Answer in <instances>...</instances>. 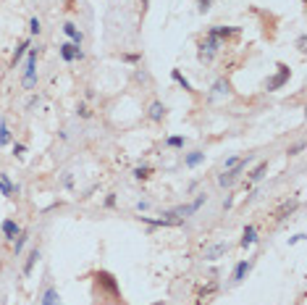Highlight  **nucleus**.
<instances>
[{
    "mask_svg": "<svg viewBox=\"0 0 307 305\" xmlns=\"http://www.w3.org/2000/svg\"><path fill=\"white\" fill-rule=\"evenodd\" d=\"M244 169H247V161H236V163H234V166H231V169H228L226 174H221V176H218V185H221V187L234 185V181L239 179V174H242Z\"/></svg>",
    "mask_w": 307,
    "mask_h": 305,
    "instance_id": "nucleus-1",
    "label": "nucleus"
},
{
    "mask_svg": "<svg viewBox=\"0 0 307 305\" xmlns=\"http://www.w3.org/2000/svg\"><path fill=\"white\" fill-rule=\"evenodd\" d=\"M95 279H97V284H100V287L108 289V292H111L113 297H118V284H116V279L111 277L108 271H97V273H95Z\"/></svg>",
    "mask_w": 307,
    "mask_h": 305,
    "instance_id": "nucleus-2",
    "label": "nucleus"
},
{
    "mask_svg": "<svg viewBox=\"0 0 307 305\" xmlns=\"http://www.w3.org/2000/svg\"><path fill=\"white\" fill-rule=\"evenodd\" d=\"M205 203V195L202 197H197V200L192 203V205H181V208H174V210H168L165 213V216H176V219H184V216H189V213H194L199 205H202Z\"/></svg>",
    "mask_w": 307,
    "mask_h": 305,
    "instance_id": "nucleus-3",
    "label": "nucleus"
},
{
    "mask_svg": "<svg viewBox=\"0 0 307 305\" xmlns=\"http://www.w3.org/2000/svg\"><path fill=\"white\" fill-rule=\"evenodd\" d=\"M35 66H37V53L32 50L26 58V69H24V87H35Z\"/></svg>",
    "mask_w": 307,
    "mask_h": 305,
    "instance_id": "nucleus-4",
    "label": "nucleus"
},
{
    "mask_svg": "<svg viewBox=\"0 0 307 305\" xmlns=\"http://www.w3.org/2000/svg\"><path fill=\"white\" fill-rule=\"evenodd\" d=\"M289 74H291V71H289V66L279 64V74H276L273 79H268V84H265V87H268V89H279V87H284V82L289 79Z\"/></svg>",
    "mask_w": 307,
    "mask_h": 305,
    "instance_id": "nucleus-5",
    "label": "nucleus"
},
{
    "mask_svg": "<svg viewBox=\"0 0 307 305\" xmlns=\"http://www.w3.org/2000/svg\"><path fill=\"white\" fill-rule=\"evenodd\" d=\"M60 55H63V60H79L82 58V50H79V45H60Z\"/></svg>",
    "mask_w": 307,
    "mask_h": 305,
    "instance_id": "nucleus-6",
    "label": "nucleus"
},
{
    "mask_svg": "<svg viewBox=\"0 0 307 305\" xmlns=\"http://www.w3.org/2000/svg\"><path fill=\"white\" fill-rule=\"evenodd\" d=\"M250 268H252V263L242 261V263L234 268V277H231V279H234V282H242V279H244V277H247V273H250Z\"/></svg>",
    "mask_w": 307,
    "mask_h": 305,
    "instance_id": "nucleus-7",
    "label": "nucleus"
},
{
    "mask_svg": "<svg viewBox=\"0 0 307 305\" xmlns=\"http://www.w3.org/2000/svg\"><path fill=\"white\" fill-rule=\"evenodd\" d=\"M58 300H60L58 292H55L53 287H48V289H45V295H42V302H40V305H60Z\"/></svg>",
    "mask_w": 307,
    "mask_h": 305,
    "instance_id": "nucleus-8",
    "label": "nucleus"
},
{
    "mask_svg": "<svg viewBox=\"0 0 307 305\" xmlns=\"http://www.w3.org/2000/svg\"><path fill=\"white\" fill-rule=\"evenodd\" d=\"M63 32L74 40V45H82V32H79V29H76L74 24H63Z\"/></svg>",
    "mask_w": 307,
    "mask_h": 305,
    "instance_id": "nucleus-9",
    "label": "nucleus"
},
{
    "mask_svg": "<svg viewBox=\"0 0 307 305\" xmlns=\"http://www.w3.org/2000/svg\"><path fill=\"white\" fill-rule=\"evenodd\" d=\"M228 248L226 245H216V248H210V250H205V258H208V261H216V258L218 255H223Z\"/></svg>",
    "mask_w": 307,
    "mask_h": 305,
    "instance_id": "nucleus-10",
    "label": "nucleus"
},
{
    "mask_svg": "<svg viewBox=\"0 0 307 305\" xmlns=\"http://www.w3.org/2000/svg\"><path fill=\"white\" fill-rule=\"evenodd\" d=\"M163 116H165V108H163L160 103H152V105H150V118H155V121H160Z\"/></svg>",
    "mask_w": 307,
    "mask_h": 305,
    "instance_id": "nucleus-11",
    "label": "nucleus"
},
{
    "mask_svg": "<svg viewBox=\"0 0 307 305\" xmlns=\"http://www.w3.org/2000/svg\"><path fill=\"white\" fill-rule=\"evenodd\" d=\"M255 242V226H247L244 229V237H242V248H250Z\"/></svg>",
    "mask_w": 307,
    "mask_h": 305,
    "instance_id": "nucleus-12",
    "label": "nucleus"
},
{
    "mask_svg": "<svg viewBox=\"0 0 307 305\" xmlns=\"http://www.w3.org/2000/svg\"><path fill=\"white\" fill-rule=\"evenodd\" d=\"M3 232H6V237H8V239H13V237L19 234V226L13 224V221H6V224H3Z\"/></svg>",
    "mask_w": 307,
    "mask_h": 305,
    "instance_id": "nucleus-13",
    "label": "nucleus"
},
{
    "mask_svg": "<svg viewBox=\"0 0 307 305\" xmlns=\"http://www.w3.org/2000/svg\"><path fill=\"white\" fill-rule=\"evenodd\" d=\"M0 187H3V195H13V185H11V179L6 176V174H0Z\"/></svg>",
    "mask_w": 307,
    "mask_h": 305,
    "instance_id": "nucleus-14",
    "label": "nucleus"
},
{
    "mask_svg": "<svg viewBox=\"0 0 307 305\" xmlns=\"http://www.w3.org/2000/svg\"><path fill=\"white\" fill-rule=\"evenodd\" d=\"M37 258H40V250H32V253H29V258H26V266H24V271H26V273L32 271V266L37 263Z\"/></svg>",
    "mask_w": 307,
    "mask_h": 305,
    "instance_id": "nucleus-15",
    "label": "nucleus"
},
{
    "mask_svg": "<svg viewBox=\"0 0 307 305\" xmlns=\"http://www.w3.org/2000/svg\"><path fill=\"white\" fill-rule=\"evenodd\" d=\"M26 48H29V42H21V45H19V48H16V53H13V66H16V64H19V58H21V55L26 53Z\"/></svg>",
    "mask_w": 307,
    "mask_h": 305,
    "instance_id": "nucleus-16",
    "label": "nucleus"
},
{
    "mask_svg": "<svg viewBox=\"0 0 307 305\" xmlns=\"http://www.w3.org/2000/svg\"><path fill=\"white\" fill-rule=\"evenodd\" d=\"M152 174V169H147V166H140V169H134V176L137 179H147Z\"/></svg>",
    "mask_w": 307,
    "mask_h": 305,
    "instance_id": "nucleus-17",
    "label": "nucleus"
},
{
    "mask_svg": "<svg viewBox=\"0 0 307 305\" xmlns=\"http://www.w3.org/2000/svg\"><path fill=\"white\" fill-rule=\"evenodd\" d=\"M0 142H3V145H8V142H11V132H8V127H6V124H0Z\"/></svg>",
    "mask_w": 307,
    "mask_h": 305,
    "instance_id": "nucleus-18",
    "label": "nucleus"
},
{
    "mask_svg": "<svg viewBox=\"0 0 307 305\" xmlns=\"http://www.w3.org/2000/svg\"><path fill=\"white\" fill-rule=\"evenodd\" d=\"M205 156H202V152H192V156H187V166H197L199 161H202Z\"/></svg>",
    "mask_w": 307,
    "mask_h": 305,
    "instance_id": "nucleus-19",
    "label": "nucleus"
},
{
    "mask_svg": "<svg viewBox=\"0 0 307 305\" xmlns=\"http://www.w3.org/2000/svg\"><path fill=\"white\" fill-rule=\"evenodd\" d=\"M174 79H176V82H179L184 89H192V84H189V82H187V79H184V76H181V71H174Z\"/></svg>",
    "mask_w": 307,
    "mask_h": 305,
    "instance_id": "nucleus-20",
    "label": "nucleus"
},
{
    "mask_svg": "<svg viewBox=\"0 0 307 305\" xmlns=\"http://www.w3.org/2000/svg\"><path fill=\"white\" fill-rule=\"evenodd\" d=\"M265 169H268V163H260V166H257V169H255V171H252L250 176H252V179H260V176L265 174Z\"/></svg>",
    "mask_w": 307,
    "mask_h": 305,
    "instance_id": "nucleus-21",
    "label": "nucleus"
},
{
    "mask_svg": "<svg viewBox=\"0 0 307 305\" xmlns=\"http://www.w3.org/2000/svg\"><path fill=\"white\" fill-rule=\"evenodd\" d=\"M168 145H171V147H181L184 140H181V137H171V140H168Z\"/></svg>",
    "mask_w": 307,
    "mask_h": 305,
    "instance_id": "nucleus-22",
    "label": "nucleus"
},
{
    "mask_svg": "<svg viewBox=\"0 0 307 305\" xmlns=\"http://www.w3.org/2000/svg\"><path fill=\"white\" fill-rule=\"evenodd\" d=\"M24 242H26V234H19V239H16V253H21V248H24Z\"/></svg>",
    "mask_w": 307,
    "mask_h": 305,
    "instance_id": "nucleus-23",
    "label": "nucleus"
},
{
    "mask_svg": "<svg viewBox=\"0 0 307 305\" xmlns=\"http://www.w3.org/2000/svg\"><path fill=\"white\" fill-rule=\"evenodd\" d=\"M29 29H32V35H37V32H40V21L32 19V21H29Z\"/></svg>",
    "mask_w": 307,
    "mask_h": 305,
    "instance_id": "nucleus-24",
    "label": "nucleus"
},
{
    "mask_svg": "<svg viewBox=\"0 0 307 305\" xmlns=\"http://www.w3.org/2000/svg\"><path fill=\"white\" fill-rule=\"evenodd\" d=\"M210 3H213V0H199V11H202V13H205V11L210 8Z\"/></svg>",
    "mask_w": 307,
    "mask_h": 305,
    "instance_id": "nucleus-25",
    "label": "nucleus"
},
{
    "mask_svg": "<svg viewBox=\"0 0 307 305\" xmlns=\"http://www.w3.org/2000/svg\"><path fill=\"white\" fill-rule=\"evenodd\" d=\"M155 305H163V302H155Z\"/></svg>",
    "mask_w": 307,
    "mask_h": 305,
    "instance_id": "nucleus-26",
    "label": "nucleus"
}]
</instances>
